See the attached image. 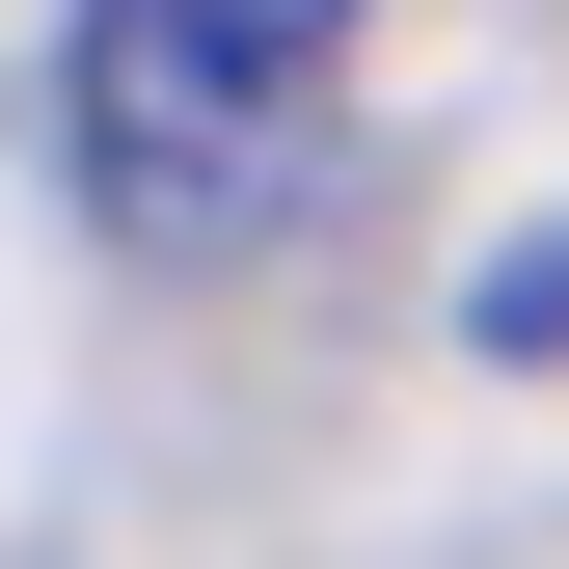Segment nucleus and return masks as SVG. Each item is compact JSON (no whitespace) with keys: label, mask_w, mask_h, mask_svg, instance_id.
<instances>
[{"label":"nucleus","mask_w":569,"mask_h":569,"mask_svg":"<svg viewBox=\"0 0 569 569\" xmlns=\"http://www.w3.org/2000/svg\"><path fill=\"white\" fill-rule=\"evenodd\" d=\"M326 136H352V0H82L54 28V163L163 271L271 244L326 190Z\"/></svg>","instance_id":"f257e3e1"}]
</instances>
